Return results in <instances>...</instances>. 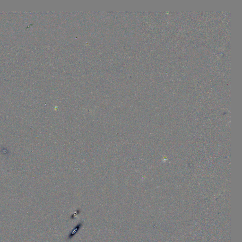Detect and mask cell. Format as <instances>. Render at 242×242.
<instances>
[{"mask_svg": "<svg viewBox=\"0 0 242 242\" xmlns=\"http://www.w3.org/2000/svg\"><path fill=\"white\" fill-rule=\"evenodd\" d=\"M83 225V222H80L78 224L76 225L74 227V228H73V229L72 230V231L70 232V233L69 234L68 236V239H71L73 238L76 234H77V233L79 232V231L81 229V227H82Z\"/></svg>", "mask_w": 242, "mask_h": 242, "instance_id": "6da1fadb", "label": "cell"}]
</instances>
